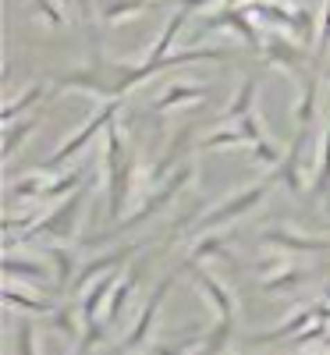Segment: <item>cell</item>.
Wrapping results in <instances>:
<instances>
[{
    "label": "cell",
    "mask_w": 330,
    "mask_h": 355,
    "mask_svg": "<svg viewBox=\"0 0 330 355\" xmlns=\"http://www.w3.org/2000/svg\"><path fill=\"white\" fill-rule=\"evenodd\" d=\"M291 36L298 43H309L313 40V11L298 4V15H295V25H291Z\"/></svg>",
    "instance_id": "cell-33"
},
{
    "label": "cell",
    "mask_w": 330,
    "mask_h": 355,
    "mask_svg": "<svg viewBox=\"0 0 330 355\" xmlns=\"http://www.w3.org/2000/svg\"><path fill=\"white\" fill-rule=\"evenodd\" d=\"M320 28H316V53L327 57L330 53V0H323V8H320Z\"/></svg>",
    "instance_id": "cell-34"
},
{
    "label": "cell",
    "mask_w": 330,
    "mask_h": 355,
    "mask_svg": "<svg viewBox=\"0 0 330 355\" xmlns=\"http://www.w3.org/2000/svg\"><path fill=\"white\" fill-rule=\"evenodd\" d=\"M117 114H121V100H110V103H103L89 121L78 128V132H71L64 142H61V150H57L46 164H43V171H50V174H57V167H64L68 160H75L82 150H89V146L96 142V135L100 132H107L110 128V121H117Z\"/></svg>",
    "instance_id": "cell-4"
},
{
    "label": "cell",
    "mask_w": 330,
    "mask_h": 355,
    "mask_svg": "<svg viewBox=\"0 0 330 355\" xmlns=\"http://www.w3.org/2000/svg\"><path fill=\"white\" fill-rule=\"evenodd\" d=\"M135 252H139V242H128V245H117V249H110V252H103V256H96V259L82 263V270H78V277H75L71 288H75V291H85L96 277H103V274H117Z\"/></svg>",
    "instance_id": "cell-8"
},
{
    "label": "cell",
    "mask_w": 330,
    "mask_h": 355,
    "mask_svg": "<svg viewBox=\"0 0 330 355\" xmlns=\"http://www.w3.org/2000/svg\"><path fill=\"white\" fill-rule=\"evenodd\" d=\"M174 277H177V274H167V277L153 288V295H149L146 306L139 309V316H135V323H132V331L125 334L121 352H135V348H142V345L149 341V334H153V323H157V316H160V306H164V295L171 291Z\"/></svg>",
    "instance_id": "cell-7"
},
{
    "label": "cell",
    "mask_w": 330,
    "mask_h": 355,
    "mask_svg": "<svg viewBox=\"0 0 330 355\" xmlns=\"http://www.w3.org/2000/svg\"><path fill=\"white\" fill-rule=\"evenodd\" d=\"M33 8L40 11V18L53 28H64L68 25V15H64V4L61 0H33Z\"/></svg>",
    "instance_id": "cell-32"
},
{
    "label": "cell",
    "mask_w": 330,
    "mask_h": 355,
    "mask_svg": "<svg viewBox=\"0 0 330 355\" xmlns=\"http://www.w3.org/2000/svg\"><path fill=\"white\" fill-rule=\"evenodd\" d=\"M249 160H252L256 167H263V171H270V167L277 171L284 157H281V150H277V146L270 142V139H259V142H252V146H249Z\"/></svg>",
    "instance_id": "cell-30"
},
{
    "label": "cell",
    "mask_w": 330,
    "mask_h": 355,
    "mask_svg": "<svg viewBox=\"0 0 330 355\" xmlns=\"http://www.w3.org/2000/svg\"><path fill=\"white\" fill-rule=\"evenodd\" d=\"M242 146H249L242 128L238 125H220V128H214L199 142V150H242Z\"/></svg>",
    "instance_id": "cell-25"
},
{
    "label": "cell",
    "mask_w": 330,
    "mask_h": 355,
    "mask_svg": "<svg viewBox=\"0 0 330 355\" xmlns=\"http://www.w3.org/2000/svg\"><path fill=\"white\" fill-rule=\"evenodd\" d=\"M259 53L266 57V64H274V68H288L291 75H302L306 64H309V46L306 43H298L291 33H284V28H270V33L263 36V46Z\"/></svg>",
    "instance_id": "cell-6"
},
{
    "label": "cell",
    "mask_w": 330,
    "mask_h": 355,
    "mask_svg": "<svg viewBox=\"0 0 330 355\" xmlns=\"http://www.w3.org/2000/svg\"><path fill=\"white\" fill-rule=\"evenodd\" d=\"M146 174H149V167L139 164L135 150L125 139L121 121H110L107 142H103V182L110 189V196H107V217L110 220H117V224L125 220V210H128L135 189H142V196H146Z\"/></svg>",
    "instance_id": "cell-1"
},
{
    "label": "cell",
    "mask_w": 330,
    "mask_h": 355,
    "mask_svg": "<svg viewBox=\"0 0 330 355\" xmlns=\"http://www.w3.org/2000/svg\"><path fill=\"white\" fill-rule=\"evenodd\" d=\"M132 291H135V266H128V274L117 277V284H114V291H110V302H107V313H103L107 323L121 320V313H125V306H128V299H132Z\"/></svg>",
    "instance_id": "cell-21"
},
{
    "label": "cell",
    "mask_w": 330,
    "mask_h": 355,
    "mask_svg": "<svg viewBox=\"0 0 330 355\" xmlns=\"http://www.w3.org/2000/svg\"><path fill=\"white\" fill-rule=\"evenodd\" d=\"M121 355H128V352H121Z\"/></svg>",
    "instance_id": "cell-38"
},
{
    "label": "cell",
    "mask_w": 330,
    "mask_h": 355,
    "mask_svg": "<svg viewBox=\"0 0 330 355\" xmlns=\"http://www.w3.org/2000/svg\"><path fill=\"white\" fill-rule=\"evenodd\" d=\"M263 245H274L281 252H330V239H309V234H298L291 227H266Z\"/></svg>",
    "instance_id": "cell-10"
},
{
    "label": "cell",
    "mask_w": 330,
    "mask_h": 355,
    "mask_svg": "<svg viewBox=\"0 0 330 355\" xmlns=\"http://www.w3.org/2000/svg\"><path fill=\"white\" fill-rule=\"evenodd\" d=\"M40 128V117H21V121H11V125H4V160H11L15 153H18V146L28 139Z\"/></svg>",
    "instance_id": "cell-28"
},
{
    "label": "cell",
    "mask_w": 330,
    "mask_h": 355,
    "mask_svg": "<svg viewBox=\"0 0 330 355\" xmlns=\"http://www.w3.org/2000/svg\"><path fill=\"white\" fill-rule=\"evenodd\" d=\"M46 259H50V266H53V284H57V291L71 288V284H75L71 277H78V270H82L75 249H71V245H64V242H57V245H50V249H46Z\"/></svg>",
    "instance_id": "cell-15"
},
{
    "label": "cell",
    "mask_w": 330,
    "mask_h": 355,
    "mask_svg": "<svg viewBox=\"0 0 330 355\" xmlns=\"http://www.w3.org/2000/svg\"><path fill=\"white\" fill-rule=\"evenodd\" d=\"M231 334H234V316H217L214 331L202 334V345L196 348V355H220V352L227 348Z\"/></svg>",
    "instance_id": "cell-26"
},
{
    "label": "cell",
    "mask_w": 330,
    "mask_h": 355,
    "mask_svg": "<svg viewBox=\"0 0 330 355\" xmlns=\"http://www.w3.org/2000/svg\"><path fill=\"white\" fill-rule=\"evenodd\" d=\"M209 89L206 85H196V82H177V85H167L164 93L153 100V110L157 114H167V110H177V107H189V103H202Z\"/></svg>",
    "instance_id": "cell-14"
},
{
    "label": "cell",
    "mask_w": 330,
    "mask_h": 355,
    "mask_svg": "<svg viewBox=\"0 0 330 355\" xmlns=\"http://www.w3.org/2000/svg\"><path fill=\"white\" fill-rule=\"evenodd\" d=\"M306 281V274L298 270V266H281L277 274H270V277H259V288L266 291V295H277V291H291V288H298Z\"/></svg>",
    "instance_id": "cell-29"
},
{
    "label": "cell",
    "mask_w": 330,
    "mask_h": 355,
    "mask_svg": "<svg viewBox=\"0 0 330 355\" xmlns=\"http://www.w3.org/2000/svg\"><path fill=\"white\" fill-rule=\"evenodd\" d=\"M15 348H18V355H40V341H36V323H33V316L18 323Z\"/></svg>",
    "instance_id": "cell-31"
},
{
    "label": "cell",
    "mask_w": 330,
    "mask_h": 355,
    "mask_svg": "<svg viewBox=\"0 0 330 355\" xmlns=\"http://www.w3.org/2000/svg\"><path fill=\"white\" fill-rule=\"evenodd\" d=\"M316 320V309L313 306H302V309H295L288 320H281L277 327H270V331H263V334H256L252 341H259V345H270V341H281V338H298L309 323Z\"/></svg>",
    "instance_id": "cell-16"
},
{
    "label": "cell",
    "mask_w": 330,
    "mask_h": 355,
    "mask_svg": "<svg viewBox=\"0 0 330 355\" xmlns=\"http://www.w3.org/2000/svg\"><path fill=\"white\" fill-rule=\"evenodd\" d=\"M196 284L202 288V295L209 299V306L217 309V316H234L238 313V299H234V291L217 277V274H209V270H196Z\"/></svg>",
    "instance_id": "cell-12"
},
{
    "label": "cell",
    "mask_w": 330,
    "mask_h": 355,
    "mask_svg": "<svg viewBox=\"0 0 330 355\" xmlns=\"http://www.w3.org/2000/svg\"><path fill=\"white\" fill-rule=\"evenodd\" d=\"M274 182H281L277 174H266V178H259L256 185H249V189H238L234 196H227V199H220V202H214L209 210L202 214V217H196V231L202 234V231H214V227H224V224H231V220H238V217H245V214H252L256 206L270 196V189H274Z\"/></svg>",
    "instance_id": "cell-3"
},
{
    "label": "cell",
    "mask_w": 330,
    "mask_h": 355,
    "mask_svg": "<svg viewBox=\"0 0 330 355\" xmlns=\"http://www.w3.org/2000/svg\"><path fill=\"white\" fill-rule=\"evenodd\" d=\"M234 125H238V128H242V132H245V139H249V146H252V142H259V139H266V128H263V117H259L256 110H252V114H245V117H242V121H234Z\"/></svg>",
    "instance_id": "cell-35"
},
{
    "label": "cell",
    "mask_w": 330,
    "mask_h": 355,
    "mask_svg": "<svg viewBox=\"0 0 330 355\" xmlns=\"http://www.w3.org/2000/svg\"><path fill=\"white\" fill-rule=\"evenodd\" d=\"M75 8H78V21L85 28V36L89 43H93V61H103V46H100V8L93 4V0H75Z\"/></svg>",
    "instance_id": "cell-24"
},
{
    "label": "cell",
    "mask_w": 330,
    "mask_h": 355,
    "mask_svg": "<svg viewBox=\"0 0 330 355\" xmlns=\"http://www.w3.org/2000/svg\"><path fill=\"white\" fill-rule=\"evenodd\" d=\"M96 8H100L103 25H121V21H128V18L142 15L149 4H146V0H100Z\"/></svg>",
    "instance_id": "cell-23"
},
{
    "label": "cell",
    "mask_w": 330,
    "mask_h": 355,
    "mask_svg": "<svg viewBox=\"0 0 330 355\" xmlns=\"http://www.w3.org/2000/svg\"><path fill=\"white\" fill-rule=\"evenodd\" d=\"M4 277L8 281H25V284H50L53 281V266L50 259H40V256H18L15 249L4 252Z\"/></svg>",
    "instance_id": "cell-9"
},
{
    "label": "cell",
    "mask_w": 330,
    "mask_h": 355,
    "mask_svg": "<svg viewBox=\"0 0 330 355\" xmlns=\"http://www.w3.org/2000/svg\"><path fill=\"white\" fill-rule=\"evenodd\" d=\"M227 239H231V234H209V231H202L196 239V245H192V252H189V259H185V266L206 263L214 256H227Z\"/></svg>",
    "instance_id": "cell-22"
},
{
    "label": "cell",
    "mask_w": 330,
    "mask_h": 355,
    "mask_svg": "<svg viewBox=\"0 0 330 355\" xmlns=\"http://www.w3.org/2000/svg\"><path fill=\"white\" fill-rule=\"evenodd\" d=\"M189 15H192V11H185V8H177V11H174V18L160 28L157 43L149 46V53L142 57V64H160L167 53H174V43H177V36H182V28L189 25Z\"/></svg>",
    "instance_id": "cell-13"
},
{
    "label": "cell",
    "mask_w": 330,
    "mask_h": 355,
    "mask_svg": "<svg viewBox=\"0 0 330 355\" xmlns=\"http://www.w3.org/2000/svg\"><path fill=\"white\" fill-rule=\"evenodd\" d=\"M50 320H53L57 334H64V338H71V341H82V334H85L82 323H89L85 313H82V306H57V309L50 313Z\"/></svg>",
    "instance_id": "cell-20"
},
{
    "label": "cell",
    "mask_w": 330,
    "mask_h": 355,
    "mask_svg": "<svg viewBox=\"0 0 330 355\" xmlns=\"http://www.w3.org/2000/svg\"><path fill=\"white\" fill-rule=\"evenodd\" d=\"M327 348H330V334H327Z\"/></svg>",
    "instance_id": "cell-37"
},
{
    "label": "cell",
    "mask_w": 330,
    "mask_h": 355,
    "mask_svg": "<svg viewBox=\"0 0 330 355\" xmlns=\"http://www.w3.org/2000/svg\"><path fill=\"white\" fill-rule=\"evenodd\" d=\"M85 199H89V189H78V192H71V196H64V199H57V206H50V210H40L36 224L28 227L21 239H25V242H28V239H57V242L75 239L78 227H82V206H85Z\"/></svg>",
    "instance_id": "cell-2"
},
{
    "label": "cell",
    "mask_w": 330,
    "mask_h": 355,
    "mask_svg": "<svg viewBox=\"0 0 330 355\" xmlns=\"http://www.w3.org/2000/svg\"><path fill=\"white\" fill-rule=\"evenodd\" d=\"M50 171H33V174H21L18 182L11 185V199H43L46 189H50Z\"/></svg>",
    "instance_id": "cell-27"
},
{
    "label": "cell",
    "mask_w": 330,
    "mask_h": 355,
    "mask_svg": "<svg viewBox=\"0 0 330 355\" xmlns=\"http://www.w3.org/2000/svg\"><path fill=\"white\" fill-rule=\"evenodd\" d=\"M320 114V78L316 75H302V96L295 103V125L298 128H313Z\"/></svg>",
    "instance_id": "cell-17"
},
{
    "label": "cell",
    "mask_w": 330,
    "mask_h": 355,
    "mask_svg": "<svg viewBox=\"0 0 330 355\" xmlns=\"http://www.w3.org/2000/svg\"><path fill=\"white\" fill-rule=\"evenodd\" d=\"M46 93H50V82H33V85H25L21 93H18L15 100H8V103H4V110H0L4 125L18 121L21 114H28V107H36L40 100H46Z\"/></svg>",
    "instance_id": "cell-19"
},
{
    "label": "cell",
    "mask_w": 330,
    "mask_h": 355,
    "mask_svg": "<svg viewBox=\"0 0 330 355\" xmlns=\"http://www.w3.org/2000/svg\"><path fill=\"white\" fill-rule=\"evenodd\" d=\"M256 93H259L256 78H242V85L234 89V100L220 110L217 121H220V125H234V121H242V117H245V114H252V107H256Z\"/></svg>",
    "instance_id": "cell-18"
},
{
    "label": "cell",
    "mask_w": 330,
    "mask_h": 355,
    "mask_svg": "<svg viewBox=\"0 0 330 355\" xmlns=\"http://www.w3.org/2000/svg\"><path fill=\"white\" fill-rule=\"evenodd\" d=\"M4 306H8V309H21V313H28V316H50V313L57 309L50 299H43L33 284L21 288L18 281H8V284H4Z\"/></svg>",
    "instance_id": "cell-11"
},
{
    "label": "cell",
    "mask_w": 330,
    "mask_h": 355,
    "mask_svg": "<svg viewBox=\"0 0 330 355\" xmlns=\"http://www.w3.org/2000/svg\"><path fill=\"white\" fill-rule=\"evenodd\" d=\"M192 178H196V164H185V167H177L174 174H167L153 192L142 196V202L121 220V227H135V224H142V220H149V217H157L160 210H167V206L192 185Z\"/></svg>",
    "instance_id": "cell-5"
},
{
    "label": "cell",
    "mask_w": 330,
    "mask_h": 355,
    "mask_svg": "<svg viewBox=\"0 0 330 355\" xmlns=\"http://www.w3.org/2000/svg\"><path fill=\"white\" fill-rule=\"evenodd\" d=\"M214 4H224V0H182L185 11H209Z\"/></svg>",
    "instance_id": "cell-36"
}]
</instances>
